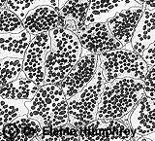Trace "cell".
<instances>
[{
  "label": "cell",
  "instance_id": "10",
  "mask_svg": "<svg viewBox=\"0 0 155 141\" xmlns=\"http://www.w3.org/2000/svg\"><path fill=\"white\" fill-rule=\"evenodd\" d=\"M143 12V6L124 9L107 22L113 35L122 44L124 49L133 50V36Z\"/></svg>",
  "mask_w": 155,
  "mask_h": 141
},
{
  "label": "cell",
  "instance_id": "13",
  "mask_svg": "<svg viewBox=\"0 0 155 141\" xmlns=\"http://www.w3.org/2000/svg\"><path fill=\"white\" fill-rule=\"evenodd\" d=\"M138 6L143 5L135 0H91L84 26L94 22H108L122 10Z\"/></svg>",
  "mask_w": 155,
  "mask_h": 141
},
{
  "label": "cell",
  "instance_id": "26",
  "mask_svg": "<svg viewBox=\"0 0 155 141\" xmlns=\"http://www.w3.org/2000/svg\"><path fill=\"white\" fill-rule=\"evenodd\" d=\"M143 9L155 10V0H145V3L143 4Z\"/></svg>",
  "mask_w": 155,
  "mask_h": 141
},
{
  "label": "cell",
  "instance_id": "29",
  "mask_svg": "<svg viewBox=\"0 0 155 141\" xmlns=\"http://www.w3.org/2000/svg\"><path fill=\"white\" fill-rule=\"evenodd\" d=\"M7 1H8V0H0V5H1V7H5V6H6Z\"/></svg>",
  "mask_w": 155,
  "mask_h": 141
},
{
  "label": "cell",
  "instance_id": "7",
  "mask_svg": "<svg viewBox=\"0 0 155 141\" xmlns=\"http://www.w3.org/2000/svg\"><path fill=\"white\" fill-rule=\"evenodd\" d=\"M99 64V57L82 49L81 57L75 66L64 77V79L56 83L59 86L67 100L80 92L93 78Z\"/></svg>",
  "mask_w": 155,
  "mask_h": 141
},
{
  "label": "cell",
  "instance_id": "12",
  "mask_svg": "<svg viewBox=\"0 0 155 141\" xmlns=\"http://www.w3.org/2000/svg\"><path fill=\"white\" fill-rule=\"evenodd\" d=\"M132 140L155 132V99L145 95L136 105L130 115Z\"/></svg>",
  "mask_w": 155,
  "mask_h": 141
},
{
  "label": "cell",
  "instance_id": "27",
  "mask_svg": "<svg viewBox=\"0 0 155 141\" xmlns=\"http://www.w3.org/2000/svg\"><path fill=\"white\" fill-rule=\"evenodd\" d=\"M138 140H140V141H142V140H151V141H155V132L149 133V134L143 135V136H140V137Z\"/></svg>",
  "mask_w": 155,
  "mask_h": 141
},
{
  "label": "cell",
  "instance_id": "18",
  "mask_svg": "<svg viewBox=\"0 0 155 141\" xmlns=\"http://www.w3.org/2000/svg\"><path fill=\"white\" fill-rule=\"evenodd\" d=\"M90 2L91 0H68L59 10L63 27L64 22L67 21H72L76 23L77 31L84 27Z\"/></svg>",
  "mask_w": 155,
  "mask_h": 141
},
{
  "label": "cell",
  "instance_id": "19",
  "mask_svg": "<svg viewBox=\"0 0 155 141\" xmlns=\"http://www.w3.org/2000/svg\"><path fill=\"white\" fill-rule=\"evenodd\" d=\"M35 140H81L79 129L71 124L41 126Z\"/></svg>",
  "mask_w": 155,
  "mask_h": 141
},
{
  "label": "cell",
  "instance_id": "21",
  "mask_svg": "<svg viewBox=\"0 0 155 141\" xmlns=\"http://www.w3.org/2000/svg\"><path fill=\"white\" fill-rule=\"evenodd\" d=\"M59 1L60 0H8L6 6L15 14H17L21 19H23L28 12L38 6L48 5V6L55 7L59 10Z\"/></svg>",
  "mask_w": 155,
  "mask_h": 141
},
{
  "label": "cell",
  "instance_id": "8",
  "mask_svg": "<svg viewBox=\"0 0 155 141\" xmlns=\"http://www.w3.org/2000/svg\"><path fill=\"white\" fill-rule=\"evenodd\" d=\"M78 129L81 140H132L130 123L121 119H95Z\"/></svg>",
  "mask_w": 155,
  "mask_h": 141
},
{
  "label": "cell",
  "instance_id": "15",
  "mask_svg": "<svg viewBox=\"0 0 155 141\" xmlns=\"http://www.w3.org/2000/svg\"><path fill=\"white\" fill-rule=\"evenodd\" d=\"M155 41V10L143 9L133 36V50L142 56L143 51Z\"/></svg>",
  "mask_w": 155,
  "mask_h": 141
},
{
  "label": "cell",
  "instance_id": "1",
  "mask_svg": "<svg viewBox=\"0 0 155 141\" xmlns=\"http://www.w3.org/2000/svg\"><path fill=\"white\" fill-rule=\"evenodd\" d=\"M51 51L48 52L45 84H56L64 79L81 57L82 46L77 33L64 27L50 31Z\"/></svg>",
  "mask_w": 155,
  "mask_h": 141
},
{
  "label": "cell",
  "instance_id": "14",
  "mask_svg": "<svg viewBox=\"0 0 155 141\" xmlns=\"http://www.w3.org/2000/svg\"><path fill=\"white\" fill-rule=\"evenodd\" d=\"M41 124L28 115H23L9 122L0 129V139L2 141L32 140L37 136Z\"/></svg>",
  "mask_w": 155,
  "mask_h": 141
},
{
  "label": "cell",
  "instance_id": "5",
  "mask_svg": "<svg viewBox=\"0 0 155 141\" xmlns=\"http://www.w3.org/2000/svg\"><path fill=\"white\" fill-rule=\"evenodd\" d=\"M98 57L106 82H113L119 78L143 80L147 74L149 66L147 61L133 50L116 49Z\"/></svg>",
  "mask_w": 155,
  "mask_h": 141
},
{
  "label": "cell",
  "instance_id": "23",
  "mask_svg": "<svg viewBox=\"0 0 155 141\" xmlns=\"http://www.w3.org/2000/svg\"><path fill=\"white\" fill-rule=\"evenodd\" d=\"M23 30H25V27L22 19L7 6L1 7V34L19 33Z\"/></svg>",
  "mask_w": 155,
  "mask_h": 141
},
{
  "label": "cell",
  "instance_id": "11",
  "mask_svg": "<svg viewBox=\"0 0 155 141\" xmlns=\"http://www.w3.org/2000/svg\"><path fill=\"white\" fill-rule=\"evenodd\" d=\"M23 26L32 36L50 32L56 27H63V22L59 10L55 7L43 5L28 12L22 19Z\"/></svg>",
  "mask_w": 155,
  "mask_h": 141
},
{
  "label": "cell",
  "instance_id": "25",
  "mask_svg": "<svg viewBox=\"0 0 155 141\" xmlns=\"http://www.w3.org/2000/svg\"><path fill=\"white\" fill-rule=\"evenodd\" d=\"M143 57L147 61L148 66L155 65V41L150 44L148 48H147L143 53Z\"/></svg>",
  "mask_w": 155,
  "mask_h": 141
},
{
  "label": "cell",
  "instance_id": "3",
  "mask_svg": "<svg viewBox=\"0 0 155 141\" xmlns=\"http://www.w3.org/2000/svg\"><path fill=\"white\" fill-rule=\"evenodd\" d=\"M25 105L29 110L28 116L43 126L69 123L67 98L57 84L41 86L34 98L25 101Z\"/></svg>",
  "mask_w": 155,
  "mask_h": 141
},
{
  "label": "cell",
  "instance_id": "16",
  "mask_svg": "<svg viewBox=\"0 0 155 141\" xmlns=\"http://www.w3.org/2000/svg\"><path fill=\"white\" fill-rule=\"evenodd\" d=\"M0 60L6 57L23 60L27 48L32 40V35L27 30H23L19 33H4L0 35Z\"/></svg>",
  "mask_w": 155,
  "mask_h": 141
},
{
  "label": "cell",
  "instance_id": "24",
  "mask_svg": "<svg viewBox=\"0 0 155 141\" xmlns=\"http://www.w3.org/2000/svg\"><path fill=\"white\" fill-rule=\"evenodd\" d=\"M144 95L155 99V65L149 66L147 74L143 79Z\"/></svg>",
  "mask_w": 155,
  "mask_h": 141
},
{
  "label": "cell",
  "instance_id": "9",
  "mask_svg": "<svg viewBox=\"0 0 155 141\" xmlns=\"http://www.w3.org/2000/svg\"><path fill=\"white\" fill-rule=\"evenodd\" d=\"M76 33L82 49L95 55L99 56L106 52L123 48L122 44L113 35L107 22L88 24Z\"/></svg>",
  "mask_w": 155,
  "mask_h": 141
},
{
  "label": "cell",
  "instance_id": "17",
  "mask_svg": "<svg viewBox=\"0 0 155 141\" xmlns=\"http://www.w3.org/2000/svg\"><path fill=\"white\" fill-rule=\"evenodd\" d=\"M40 85L34 81L28 79L23 71L18 79L8 83L1 87V98L9 99H18L29 101L34 98L36 95Z\"/></svg>",
  "mask_w": 155,
  "mask_h": 141
},
{
  "label": "cell",
  "instance_id": "28",
  "mask_svg": "<svg viewBox=\"0 0 155 141\" xmlns=\"http://www.w3.org/2000/svg\"><path fill=\"white\" fill-rule=\"evenodd\" d=\"M67 1H68V0H60V1H59V10L63 7V5H64Z\"/></svg>",
  "mask_w": 155,
  "mask_h": 141
},
{
  "label": "cell",
  "instance_id": "22",
  "mask_svg": "<svg viewBox=\"0 0 155 141\" xmlns=\"http://www.w3.org/2000/svg\"><path fill=\"white\" fill-rule=\"evenodd\" d=\"M23 71V60L6 57L1 60V87L18 79Z\"/></svg>",
  "mask_w": 155,
  "mask_h": 141
},
{
  "label": "cell",
  "instance_id": "2",
  "mask_svg": "<svg viewBox=\"0 0 155 141\" xmlns=\"http://www.w3.org/2000/svg\"><path fill=\"white\" fill-rule=\"evenodd\" d=\"M143 95V80L119 78L113 82H106L97 119L123 118L131 114Z\"/></svg>",
  "mask_w": 155,
  "mask_h": 141
},
{
  "label": "cell",
  "instance_id": "4",
  "mask_svg": "<svg viewBox=\"0 0 155 141\" xmlns=\"http://www.w3.org/2000/svg\"><path fill=\"white\" fill-rule=\"evenodd\" d=\"M105 84L106 80L99 63L93 78L88 84L67 100L69 124L76 128H81L97 119V112Z\"/></svg>",
  "mask_w": 155,
  "mask_h": 141
},
{
  "label": "cell",
  "instance_id": "30",
  "mask_svg": "<svg viewBox=\"0 0 155 141\" xmlns=\"http://www.w3.org/2000/svg\"><path fill=\"white\" fill-rule=\"evenodd\" d=\"M136 2H138L139 4H140V5H143V4L145 3V0H135Z\"/></svg>",
  "mask_w": 155,
  "mask_h": 141
},
{
  "label": "cell",
  "instance_id": "6",
  "mask_svg": "<svg viewBox=\"0 0 155 141\" xmlns=\"http://www.w3.org/2000/svg\"><path fill=\"white\" fill-rule=\"evenodd\" d=\"M50 32H44L32 36V40L23 58V72L28 79L43 86L46 76V67L48 52L51 51Z\"/></svg>",
  "mask_w": 155,
  "mask_h": 141
},
{
  "label": "cell",
  "instance_id": "20",
  "mask_svg": "<svg viewBox=\"0 0 155 141\" xmlns=\"http://www.w3.org/2000/svg\"><path fill=\"white\" fill-rule=\"evenodd\" d=\"M1 104V125L0 129L4 128L9 122L14 119L21 117L23 115H28L29 110L25 105L24 100L18 99H9V98H1L0 100Z\"/></svg>",
  "mask_w": 155,
  "mask_h": 141
}]
</instances>
